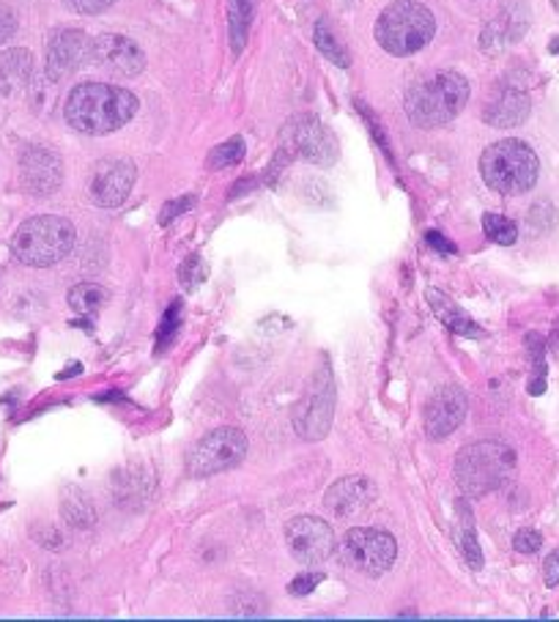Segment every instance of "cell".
<instances>
[{
    "label": "cell",
    "mask_w": 559,
    "mask_h": 622,
    "mask_svg": "<svg viewBox=\"0 0 559 622\" xmlns=\"http://www.w3.org/2000/svg\"><path fill=\"white\" fill-rule=\"evenodd\" d=\"M428 244H430V247L439 249V253H445V255H453V253H456V244L447 242L445 236L439 234V231H430V234H428Z\"/></svg>",
    "instance_id": "cell-38"
},
{
    "label": "cell",
    "mask_w": 559,
    "mask_h": 622,
    "mask_svg": "<svg viewBox=\"0 0 559 622\" xmlns=\"http://www.w3.org/2000/svg\"><path fill=\"white\" fill-rule=\"evenodd\" d=\"M255 0H228V28H231V50L242 52L247 44L250 26H253Z\"/></svg>",
    "instance_id": "cell-22"
},
{
    "label": "cell",
    "mask_w": 559,
    "mask_h": 622,
    "mask_svg": "<svg viewBox=\"0 0 559 622\" xmlns=\"http://www.w3.org/2000/svg\"><path fill=\"white\" fill-rule=\"evenodd\" d=\"M179 316H182V302H173L171 310H167L165 318H162L160 351H162V348H167V343L173 340V333H176V329H179Z\"/></svg>",
    "instance_id": "cell-32"
},
{
    "label": "cell",
    "mask_w": 559,
    "mask_h": 622,
    "mask_svg": "<svg viewBox=\"0 0 559 622\" xmlns=\"http://www.w3.org/2000/svg\"><path fill=\"white\" fill-rule=\"evenodd\" d=\"M17 33V17L14 11L6 9V6H0V44L9 42L11 37Z\"/></svg>",
    "instance_id": "cell-36"
},
{
    "label": "cell",
    "mask_w": 559,
    "mask_h": 622,
    "mask_svg": "<svg viewBox=\"0 0 559 622\" xmlns=\"http://www.w3.org/2000/svg\"><path fill=\"white\" fill-rule=\"evenodd\" d=\"M108 299L110 294L102 286H96V283H80V286L69 290V307H72L74 313H83V316L96 313Z\"/></svg>",
    "instance_id": "cell-24"
},
{
    "label": "cell",
    "mask_w": 559,
    "mask_h": 622,
    "mask_svg": "<svg viewBox=\"0 0 559 622\" xmlns=\"http://www.w3.org/2000/svg\"><path fill=\"white\" fill-rule=\"evenodd\" d=\"M425 299H428V305H430V310H434V316L439 318L441 324H445L447 329H453V333H458V335H466V337H480V327H477L475 322H471L469 316H466L464 310H458L456 307V302H450L447 299L441 290H434L430 288L428 294H425Z\"/></svg>",
    "instance_id": "cell-21"
},
{
    "label": "cell",
    "mask_w": 559,
    "mask_h": 622,
    "mask_svg": "<svg viewBox=\"0 0 559 622\" xmlns=\"http://www.w3.org/2000/svg\"><path fill=\"white\" fill-rule=\"evenodd\" d=\"M322 581H324V573H305V575H299V579L291 581L288 592L291 595H311V592L316 590Z\"/></svg>",
    "instance_id": "cell-34"
},
{
    "label": "cell",
    "mask_w": 559,
    "mask_h": 622,
    "mask_svg": "<svg viewBox=\"0 0 559 622\" xmlns=\"http://www.w3.org/2000/svg\"><path fill=\"white\" fill-rule=\"evenodd\" d=\"M316 44H318V50L324 52V58H329L335 67H341V69H346L348 63H352V55H348V50L343 48L341 42L335 39V33L329 31V26L322 20L316 26Z\"/></svg>",
    "instance_id": "cell-25"
},
{
    "label": "cell",
    "mask_w": 559,
    "mask_h": 622,
    "mask_svg": "<svg viewBox=\"0 0 559 622\" xmlns=\"http://www.w3.org/2000/svg\"><path fill=\"white\" fill-rule=\"evenodd\" d=\"M540 545H543V538L535 529H518L516 538H512V549L518 554H535V551H540Z\"/></svg>",
    "instance_id": "cell-31"
},
{
    "label": "cell",
    "mask_w": 559,
    "mask_h": 622,
    "mask_svg": "<svg viewBox=\"0 0 559 622\" xmlns=\"http://www.w3.org/2000/svg\"><path fill=\"white\" fill-rule=\"evenodd\" d=\"M482 228H486V236L497 244H512L518 239V228L516 223L502 214H486L482 217Z\"/></svg>",
    "instance_id": "cell-26"
},
{
    "label": "cell",
    "mask_w": 559,
    "mask_h": 622,
    "mask_svg": "<svg viewBox=\"0 0 559 622\" xmlns=\"http://www.w3.org/2000/svg\"><path fill=\"white\" fill-rule=\"evenodd\" d=\"M91 61L119 78H135L145 67V52L132 39L119 33H104L91 42Z\"/></svg>",
    "instance_id": "cell-14"
},
{
    "label": "cell",
    "mask_w": 559,
    "mask_h": 622,
    "mask_svg": "<svg viewBox=\"0 0 559 622\" xmlns=\"http://www.w3.org/2000/svg\"><path fill=\"white\" fill-rule=\"evenodd\" d=\"M74 499H63V516L69 519V524L74 527H91L93 524V510L89 504V499L83 497L80 491H74Z\"/></svg>",
    "instance_id": "cell-28"
},
{
    "label": "cell",
    "mask_w": 559,
    "mask_h": 622,
    "mask_svg": "<svg viewBox=\"0 0 559 622\" xmlns=\"http://www.w3.org/2000/svg\"><path fill=\"white\" fill-rule=\"evenodd\" d=\"M67 121L83 135H110L132 121L138 113V96L132 91L108 83H83L67 99Z\"/></svg>",
    "instance_id": "cell-1"
},
{
    "label": "cell",
    "mask_w": 559,
    "mask_h": 622,
    "mask_svg": "<svg viewBox=\"0 0 559 622\" xmlns=\"http://www.w3.org/2000/svg\"><path fill=\"white\" fill-rule=\"evenodd\" d=\"M285 149L294 154L305 156L307 162L316 165H332L337 160V141L329 130L316 119V115H299L285 126L283 135Z\"/></svg>",
    "instance_id": "cell-10"
},
{
    "label": "cell",
    "mask_w": 559,
    "mask_h": 622,
    "mask_svg": "<svg viewBox=\"0 0 559 622\" xmlns=\"http://www.w3.org/2000/svg\"><path fill=\"white\" fill-rule=\"evenodd\" d=\"M529 108H532V104H529V96L524 94V91L512 89V85H502V89L494 94L491 102L486 104L482 119L491 126H499V130H510V126H518L527 121Z\"/></svg>",
    "instance_id": "cell-18"
},
{
    "label": "cell",
    "mask_w": 559,
    "mask_h": 622,
    "mask_svg": "<svg viewBox=\"0 0 559 622\" xmlns=\"http://www.w3.org/2000/svg\"><path fill=\"white\" fill-rule=\"evenodd\" d=\"M332 417H335V379H332V370L324 365L313 376L311 387L305 389L299 406H296L294 428L302 439L318 441L329 434Z\"/></svg>",
    "instance_id": "cell-9"
},
{
    "label": "cell",
    "mask_w": 559,
    "mask_h": 622,
    "mask_svg": "<svg viewBox=\"0 0 559 622\" xmlns=\"http://www.w3.org/2000/svg\"><path fill=\"white\" fill-rule=\"evenodd\" d=\"M242 160H244V141L242 137H231L228 143L217 145V149L212 151V156H209V165H212L214 171H223V167L238 165Z\"/></svg>",
    "instance_id": "cell-27"
},
{
    "label": "cell",
    "mask_w": 559,
    "mask_h": 622,
    "mask_svg": "<svg viewBox=\"0 0 559 622\" xmlns=\"http://www.w3.org/2000/svg\"><path fill=\"white\" fill-rule=\"evenodd\" d=\"M543 575H546V587L559 584V549L555 551V554H549V560H546Z\"/></svg>",
    "instance_id": "cell-37"
},
{
    "label": "cell",
    "mask_w": 559,
    "mask_h": 622,
    "mask_svg": "<svg viewBox=\"0 0 559 622\" xmlns=\"http://www.w3.org/2000/svg\"><path fill=\"white\" fill-rule=\"evenodd\" d=\"M337 554H341L343 565L376 579V575H384L395 565L398 545H395V538L389 532L357 527L343 534Z\"/></svg>",
    "instance_id": "cell-7"
},
{
    "label": "cell",
    "mask_w": 559,
    "mask_h": 622,
    "mask_svg": "<svg viewBox=\"0 0 559 622\" xmlns=\"http://www.w3.org/2000/svg\"><path fill=\"white\" fill-rule=\"evenodd\" d=\"M466 417V395L461 387H439L434 395L428 398L423 411V422H425V434L430 439H447L456 428H461Z\"/></svg>",
    "instance_id": "cell-13"
},
{
    "label": "cell",
    "mask_w": 559,
    "mask_h": 622,
    "mask_svg": "<svg viewBox=\"0 0 559 622\" xmlns=\"http://www.w3.org/2000/svg\"><path fill=\"white\" fill-rule=\"evenodd\" d=\"M486 184L499 195H521L538 184V154L521 141H499L488 145L480 160Z\"/></svg>",
    "instance_id": "cell-5"
},
{
    "label": "cell",
    "mask_w": 559,
    "mask_h": 622,
    "mask_svg": "<svg viewBox=\"0 0 559 622\" xmlns=\"http://www.w3.org/2000/svg\"><path fill=\"white\" fill-rule=\"evenodd\" d=\"M469 99V83L456 72H436L419 80L406 94V115L419 130L445 126L456 119Z\"/></svg>",
    "instance_id": "cell-2"
},
{
    "label": "cell",
    "mask_w": 559,
    "mask_h": 622,
    "mask_svg": "<svg viewBox=\"0 0 559 622\" xmlns=\"http://www.w3.org/2000/svg\"><path fill=\"white\" fill-rule=\"evenodd\" d=\"M373 499H376V488H373L370 480L343 478L326 491L324 504L332 516H337V519H348V516L363 513L368 504H373Z\"/></svg>",
    "instance_id": "cell-17"
},
{
    "label": "cell",
    "mask_w": 559,
    "mask_h": 622,
    "mask_svg": "<svg viewBox=\"0 0 559 622\" xmlns=\"http://www.w3.org/2000/svg\"><path fill=\"white\" fill-rule=\"evenodd\" d=\"M436 20L423 3L415 0H398L387 6L376 22V42L389 55H411L423 50L434 39Z\"/></svg>",
    "instance_id": "cell-6"
},
{
    "label": "cell",
    "mask_w": 559,
    "mask_h": 622,
    "mask_svg": "<svg viewBox=\"0 0 559 622\" xmlns=\"http://www.w3.org/2000/svg\"><path fill=\"white\" fill-rule=\"evenodd\" d=\"M527 223H529V231H532V234H549V231L557 225V208L551 206L549 201L535 203V206L529 208Z\"/></svg>",
    "instance_id": "cell-29"
},
{
    "label": "cell",
    "mask_w": 559,
    "mask_h": 622,
    "mask_svg": "<svg viewBox=\"0 0 559 622\" xmlns=\"http://www.w3.org/2000/svg\"><path fill=\"white\" fill-rule=\"evenodd\" d=\"M67 3V9H72L74 14H102V11H108L110 6L115 3V0H63Z\"/></svg>",
    "instance_id": "cell-33"
},
{
    "label": "cell",
    "mask_w": 559,
    "mask_h": 622,
    "mask_svg": "<svg viewBox=\"0 0 559 622\" xmlns=\"http://www.w3.org/2000/svg\"><path fill=\"white\" fill-rule=\"evenodd\" d=\"M179 277H182V286L186 290H192L197 286L201 281H206V266H203V261L197 258V255H190V258L182 264V272H179Z\"/></svg>",
    "instance_id": "cell-30"
},
{
    "label": "cell",
    "mask_w": 559,
    "mask_h": 622,
    "mask_svg": "<svg viewBox=\"0 0 559 622\" xmlns=\"http://www.w3.org/2000/svg\"><path fill=\"white\" fill-rule=\"evenodd\" d=\"M135 165L130 160H102L93 165L89 195L96 206L119 208L135 187Z\"/></svg>",
    "instance_id": "cell-12"
},
{
    "label": "cell",
    "mask_w": 559,
    "mask_h": 622,
    "mask_svg": "<svg viewBox=\"0 0 559 622\" xmlns=\"http://www.w3.org/2000/svg\"><path fill=\"white\" fill-rule=\"evenodd\" d=\"M89 58L91 42L83 31H78V28L58 31L55 37L50 39V44H47V78H50L52 83H58V80L78 72Z\"/></svg>",
    "instance_id": "cell-15"
},
{
    "label": "cell",
    "mask_w": 559,
    "mask_h": 622,
    "mask_svg": "<svg viewBox=\"0 0 559 622\" xmlns=\"http://www.w3.org/2000/svg\"><path fill=\"white\" fill-rule=\"evenodd\" d=\"M458 513H461V532H458V549H461L466 565L471 571H480L482 568V551L477 543V532L471 527V510L466 508V502H458Z\"/></svg>",
    "instance_id": "cell-23"
},
{
    "label": "cell",
    "mask_w": 559,
    "mask_h": 622,
    "mask_svg": "<svg viewBox=\"0 0 559 622\" xmlns=\"http://www.w3.org/2000/svg\"><path fill=\"white\" fill-rule=\"evenodd\" d=\"M516 469V452L502 441L466 445L456 458V480L466 497H486L510 480Z\"/></svg>",
    "instance_id": "cell-3"
},
{
    "label": "cell",
    "mask_w": 559,
    "mask_h": 622,
    "mask_svg": "<svg viewBox=\"0 0 559 622\" xmlns=\"http://www.w3.org/2000/svg\"><path fill=\"white\" fill-rule=\"evenodd\" d=\"M285 543L302 565H318L335 551V534H332V527L316 516H299L285 527Z\"/></svg>",
    "instance_id": "cell-11"
},
{
    "label": "cell",
    "mask_w": 559,
    "mask_h": 622,
    "mask_svg": "<svg viewBox=\"0 0 559 622\" xmlns=\"http://www.w3.org/2000/svg\"><path fill=\"white\" fill-rule=\"evenodd\" d=\"M33 72V55L28 50L14 48L0 52V94H14L26 89Z\"/></svg>",
    "instance_id": "cell-19"
},
{
    "label": "cell",
    "mask_w": 559,
    "mask_h": 622,
    "mask_svg": "<svg viewBox=\"0 0 559 622\" xmlns=\"http://www.w3.org/2000/svg\"><path fill=\"white\" fill-rule=\"evenodd\" d=\"M74 225L67 217L55 214H42L17 228L11 253L20 264L33 266V269H47L67 258L74 247Z\"/></svg>",
    "instance_id": "cell-4"
},
{
    "label": "cell",
    "mask_w": 559,
    "mask_h": 622,
    "mask_svg": "<svg viewBox=\"0 0 559 622\" xmlns=\"http://www.w3.org/2000/svg\"><path fill=\"white\" fill-rule=\"evenodd\" d=\"M195 206V195H184V197H179V201H173V203H167L165 208H162V217H160V223L162 225H167V223H173V220L179 217V214L186 212V208H192Z\"/></svg>",
    "instance_id": "cell-35"
},
{
    "label": "cell",
    "mask_w": 559,
    "mask_h": 622,
    "mask_svg": "<svg viewBox=\"0 0 559 622\" xmlns=\"http://www.w3.org/2000/svg\"><path fill=\"white\" fill-rule=\"evenodd\" d=\"M20 179L31 195H52L63 182V165L55 151L33 145L20 156Z\"/></svg>",
    "instance_id": "cell-16"
},
{
    "label": "cell",
    "mask_w": 559,
    "mask_h": 622,
    "mask_svg": "<svg viewBox=\"0 0 559 622\" xmlns=\"http://www.w3.org/2000/svg\"><path fill=\"white\" fill-rule=\"evenodd\" d=\"M244 456H247V436L238 428H217L192 447L186 458V472L192 478H212V475L238 467Z\"/></svg>",
    "instance_id": "cell-8"
},
{
    "label": "cell",
    "mask_w": 559,
    "mask_h": 622,
    "mask_svg": "<svg viewBox=\"0 0 559 622\" xmlns=\"http://www.w3.org/2000/svg\"><path fill=\"white\" fill-rule=\"evenodd\" d=\"M551 3H555V9L559 11V0H551Z\"/></svg>",
    "instance_id": "cell-40"
},
{
    "label": "cell",
    "mask_w": 559,
    "mask_h": 622,
    "mask_svg": "<svg viewBox=\"0 0 559 622\" xmlns=\"http://www.w3.org/2000/svg\"><path fill=\"white\" fill-rule=\"evenodd\" d=\"M551 348H555V351H559V327H557V335L551 337Z\"/></svg>",
    "instance_id": "cell-39"
},
{
    "label": "cell",
    "mask_w": 559,
    "mask_h": 622,
    "mask_svg": "<svg viewBox=\"0 0 559 622\" xmlns=\"http://www.w3.org/2000/svg\"><path fill=\"white\" fill-rule=\"evenodd\" d=\"M518 11H521V6H510L502 17H497V20L486 28V33H482V48L488 52L502 50L505 44L516 42V39L527 31V17L518 14Z\"/></svg>",
    "instance_id": "cell-20"
}]
</instances>
